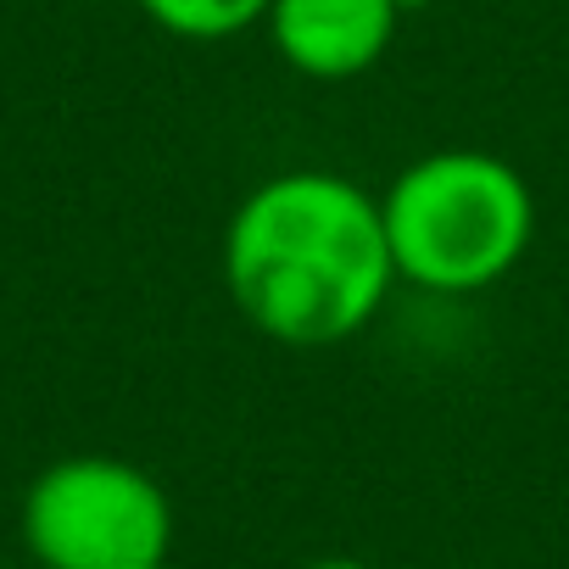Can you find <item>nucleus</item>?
Here are the masks:
<instances>
[{"label":"nucleus","instance_id":"1","mask_svg":"<svg viewBox=\"0 0 569 569\" xmlns=\"http://www.w3.org/2000/svg\"><path fill=\"white\" fill-rule=\"evenodd\" d=\"M223 291L234 313L284 352L358 341L397 291L380 196L336 168H279L223 223Z\"/></svg>","mask_w":569,"mask_h":569},{"label":"nucleus","instance_id":"2","mask_svg":"<svg viewBox=\"0 0 569 569\" xmlns=\"http://www.w3.org/2000/svg\"><path fill=\"white\" fill-rule=\"evenodd\" d=\"M380 218L397 279L430 297H480L536 246L530 179L480 146H441L397 168L380 190Z\"/></svg>","mask_w":569,"mask_h":569},{"label":"nucleus","instance_id":"3","mask_svg":"<svg viewBox=\"0 0 569 569\" xmlns=\"http://www.w3.org/2000/svg\"><path fill=\"white\" fill-rule=\"evenodd\" d=\"M18 530L40 569H151L173 552V502L118 452H68L29 480Z\"/></svg>","mask_w":569,"mask_h":569},{"label":"nucleus","instance_id":"4","mask_svg":"<svg viewBox=\"0 0 569 569\" xmlns=\"http://www.w3.org/2000/svg\"><path fill=\"white\" fill-rule=\"evenodd\" d=\"M402 18L408 0H268L262 29L297 79L352 84L391 57Z\"/></svg>","mask_w":569,"mask_h":569},{"label":"nucleus","instance_id":"5","mask_svg":"<svg viewBox=\"0 0 569 569\" xmlns=\"http://www.w3.org/2000/svg\"><path fill=\"white\" fill-rule=\"evenodd\" d=\"M134 7L146 12V23H157L168 40H184V46L240 40L246 29L268 18V0H134Z\"/></svg>","mask_w":569,"mask_h":569},{"label":"nucleus","instance_id":"6","mask_svg":"<svg viewBox=\"0 0 569 569\" xmlns=\"http://www.w3.org/2000/svg\"><path fill=\"white\" fill-rule=\"evenodd\" d=\"M302 569H380V563H363V558H313Z\"/></svg>","mask_w":569,"mask_h":569},{"label":"nucleus","instance_id":"7","mask_svg":"<svg viewBox=\"0 0 569 569\" xmlns=\"http://www.w3.org/2000/svg\"><path fill=\"white\" fill-rule=\"evenodd\" d=\"M151 569H179V563H173V558H162V563H151Z\"/></svg>","mask_w":569,"mask_h":569},{"label":"nucleus","instance_id":"8","mask_svg":"<svg viewBox=\"0 0 569 569\" xmlns=\"http://www.w3.org/2000/svg\"><path fill=\"white\" fill-rule=\"evenodd\" d=\"M408 7H419V0H408Z\"/></svg>","mask_w":569,"mask_h":569}]
</instances>
